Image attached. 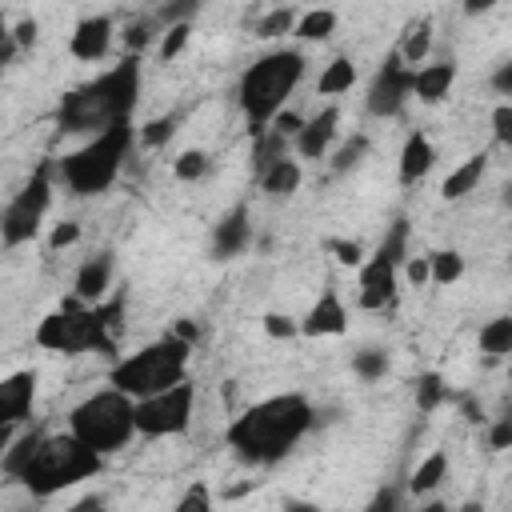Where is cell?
Returning <instances> with one entry per match:
<instances>
[{
	"instance_id": "ac0fdd59",
	"label": "cell",
	"mask_w": 512,
	"mask_h": 512,
	"mask_svg": "<svg viewBox=\"0 0 512 512\" xmlns=\"http://www.w3.org/2000/svg\"><path fill=\"white\" fill-rule=\"evenodd\" d=\"M112 272H116V256L112 252H96V256H88L84 264H80V272H76V300L80 304H100V300H108V288H112Z\"/></svg>"
},
{
	"instance_id": "ba28073f",
	"label": "cell",
	"mask_w": 512,
	"mask_h": 512,
	"mask_svg": "<svg viewBox=\"0 0 512 512\" xmlns=\"http://www.w3.org/2000/svg\"><path fill=\"white\" fill-rule=\"evenodd\" d=\"M68 432L96 456H116L136 436V400L116 388H100L68 412Z\"/></svg>"
},
{
	"instance_id": "11a10c76",
	"label": "cell",
	"mask_w": 512,
	"mask_h": 512,
	"mask_svg": "<svg viewBox=\"0 0 512 512\" xmlns=\"http://www.w3.org/2000/svg\"><path fill=\"white\" fill-rule=\"evenodd\" d=\"M280 512H320V504H312V500H288Z\"/></svg>"
},
{
	"instance_id": "5bb4252c",
	"label": "cell",
	"mask_w": 512,
	"mask_h": 512,
	"mask_svg": "<svg viewBox=\"0 0 512 512\" xmlns=\"http://www.w3.org/2000/svg\"><path fill=\"white\" fill-rule=\"evenodd\" d=\"M300 324V336H340L344 328H348V308H344V300H340V292L328 284L320 296H316V304L304 312V320H296Z\"/></svg>"
},
{
	"instance_id": "9a60e30c",
	"label": "cell",
	"mask_w": 512,
	"mask_h": 512,
	"mask_svg": "<svg viewBox=\"0 0 512 512\" xmlns=\"http://www.w3.org/2000/svg\"><path fill=\"white\" fill-rule=\"evenodd\" d=\"M336 128H340V108L328 104V108H320L312 120L300 124V132L292 136V144H296V152H300L304 160H324L328 148H332V140H336Z\"/></svg>"
},
{
	"instance_id": "4fadbf2b",
	"label": "cell",
	"mask_w": 512,
	"mask_h": 512,
	"mask_svg": "<svg viewBox=\"0 0 512 512\" xmlns=\"http://www.w3.org/2000/svg\"><path fill=\"white\" fill-rule=\"evenodd\" d=\"M36 404V372L20 368L0 376V428H20Z\"/></svg>"
},
{
	"instance_id": "7a4b0ae2",
	"label": "cell",
	"mask_w": 512,
	"mask_h": 512,
	"mask_svg": "<svg viewBox=\"0 0 512 512\" xmlns=\"http://www.w3.org/2000/svg\"><path fill=\"white\" fill-rule=\"evenodd\" d=\"M140 56H124L116 68L68 88L56 100V128L64 136H100L116 124H128L140 100Z\"/></svg>"
},
{
	"instance_id": "7402d4cb",
	"label": "cell",
	"mask_w": 512,
	"mask_h": 512,
	"mask_svg": "<svg viewBox=\"0 0 512 512\" xmlns=\"http://www.w3.org/2000/svg\"><path fill=\"white\" fill-rule=\"evenodd\" d=\"M300 180H304V172H300V160H292V156H284V160H276L256 184L268 192V196H276V200H284V196H292L296 188H300Z\"/></svg>"
},
{
	"instance_id": "e575fe53",
	"label": "cell",
	"mask_w": 512,
	"mask_h": 512,
	"mask_svg": "<svg viewBox=\"0 0 512 512\" xmlns=\"http://www.w3.org/2000/svg\"><path fill=\"white\" fill-rule=\"evenodd\" d=\"M40 436H44V432H40V428H32V432H24V436H16V440H12V448L4 452V460H0V468H4V472H8L12 480H16V472L24 468V460L32 456V448H36V440H40Z\"/></svg>"
},
{
	"instance_id": "74e56055",
	"label": "cell",
	"mask_w": 512,
	"mask_h": 512,
	"mask_svg": "<svg viewBox=\"0 0 512 512\" xmlns=\"http://www.w3.org/2000/svg\"><path fill=\"white\" fill-rule=\"evenodd\" d=\"M172 512H216V508H212V488H208L204 480H192V484L180 492V500H176Z\"/></svg>"
},
{
	"instance_id": "ffe728a7",
	"label": "cell",
	"mask_w": 512,
	"mask_h": 512,
	"mask_svg": "<svg viewBox=\"0 0 512 512\" xmlns=\"http://www.w3.org/2000/svg\"><path fill=\"white\" fill-rule=\"evenodd\" d=\"M432 164H436L432 140H428L420 128L408 132V140H404V148H400V184H420V180L432 172Z\"/></svg>"
},
{
	"instance_id": "bcb514c9",
	"label": "cell",
	"mask_w": 512,
	"mask_h": 512,
	"mask_svg": "<svg viewBox=\"0 0 512 512\" xmlns=\"http://www.w3.org/2000/svg\"><path fill=\"white\" fill-rule=\"evenodd\" d=\"M300 124H304V116H296V112H288V108H280V112L272 116V124H268V128H272V132H280L284 140H292V136L300 132Z\"/></svg>"
},
{
	"instance_id": "f35d334b",
	"label": "cell",
	"mask_w": 512,
	"mask_h": 512,
	"mask_svg": "<svg viewBox=\"0 0 512 512\" xmlns=\"http://www.w3.org/2000/svg\"><path fill=\"white\" fill-rule=\"evenodd\" d=\"M196 12H200L196 0H180V4H160V8L152 12V20H156L160 32H164V28H172V24H192Z\"/></svg>"
},
{
	"instance_id": "d590c367",
	"label": "cell",
	"mask_w": 512,
	"mask_h": 512,
	"mask_svg": "<svg viewBox=\"0 0 512 512\" xmlns=\"http://www.w3.org/2000/svg\"><path fill=\"white\" fill-rule=\"evenodd\" d=\"M176 128H180V112H168V116L148 120V124L140 128V140H144L148 148H160V144H168V140L176 136Z\"/></svg>"
},
{
	"instance_id": "7c38bea8",
	"label": "cell",
	"mask_w": 512,
	"mask_h": 512,
	"mask_svg": "<svg viewBox=\"0 0 512 512\" xmlns=\"http://www.w3.org/2000/svg\"><path fill=\"white\" fill-rule=\"evenodd\" d=\"M412 72H416V68H408V64L396 56V48H392V52L384 56V64L376 68L372 84H368L364 108H368L372 116H380V120L400 116V112L408 108V100H412Z\"/></svg>"
},
{
	"instance_id": "603a6c76",
	"label": "cell",
	"mask_w": 512,
	"mask_h": 512,
	"mask_svg": "<svg viewBox=\"0 0 512 512\" xmlns=\"http://www.w3.org/2000/svg\"><path fill=\"white\" fill-rule=\"evenodd\" d=\"M284 156H288V140H284L280 132L264 128V132L252 136V176H256V180H260L276 160H284Z\"/></svg>"
},
{
	"instance_id": "f546056e",
	"label": "cell",
	"mask_w": 512,
	"mask_h": 512,
	"mask_svg": "<svg viewBox=\"0 0 512 512\" xmlns=\"http://www.w3.org/2000/svg\"><path fill=\"white\" fill-rule=\"evenodd\" d=\"M368 144H372V140H368L364 132H352V136H348V140H344V144L332 152V160H328L332 176H344V172H352V168H356V164L368 156Z\"/></svg>"
},
{
	"instance_id": "1f68e13d",
	"label": "cell",
	"mask_w": 512,
	"mask_h": 512,
	"mask_svg": "<svg viewBox=\"0 0 512 512\" xmlns=\"http://www.w3.org/2000/svg\"><path fill=\"white\" fill-rule=\"evenodd\" d=\"M296 20H300V12H296L292 4L272 8V12H264V16L256 20V36H260V40H276V36L292 32V28H296Z\"/></svg>"
},
{
	"instance_id": "ab89813d",
	"label": "cell",
	"mask_w": 512,
	"mask_h": 512,
	"mask_svg": "<svg viewBox=\"0 0 512 512\" xmlns=\"http://www.w3.org/2000/svg\"><path fill=\"white\" fill-rule=\"evenodd\" d=\"M188 40H192V24H172V28H164V32H160V60L172 64V60L184 52Z\"/></svg>"
},
{
	"instance_id": "8d00e7d4",
	"label": "cell",
	"mask_w": 512,
	"mask_h": 512,
	"mask_svg": "<svg viewBox=\"0 0 512 512\" xmlns=\"http://www.w3.org/2000/svg\"><path fill=\"white\" fill-rule=\"evenodd\" d=\"M208 168H212V160H208V152H200V148L180 152V156H176V164H172L176 180H204V176H208Z\"/></svg>"
},
{
	"instance_id": "ee69618b",
	"label": "cell",
	"mask_w": 512,
	"mask_h": 512,
	"mask_svg": "<svg viewBox=\"0 0 512 512\" xmlns=\"http://www.w3.org/2000/svg\"><path fill=\"white\" fill-rule=\"evenodd\" d=\"M492 136H496V144H512V104H496V112H492Z\"/></svg>"
},
{
	"instance_id": "9f6ffc18",
	"label": "cell",
	"mask_w": 512,
	"mask_h": 512,
	"mask_svg": "<svg viewBox=\"0 0 512 512\" xmlns=\"http://www.w3.org/2000/svg\"><path fill=\"white\" fill-rule=\"evenodd\" d=\"M12 440H16V428H0V460H4V452L12 448Z\"/></svg>"
},
{
	"instance_id": "8992f818",
	"label": "cell",
	"mask_w": 512,
	"mask_h": 512,
	"mask_svg": "<svg viewBox=\"0 0 512 512\" xmlns=\"http://www.w3.org/2000/svg\"><path fill=\"white\" fill-rule=\"evenodd\" d=\"M132 144H136L132 120L116 124V128L92 136L88 144H80L76 152H64L60 160H52V176H60L72 196H100V192H108L116 184Z\"/></svg>"
},
{
	"instance_id": "6da1fadb",
	"label": "cell",
	"mask_w": 512,
	"mask_h": 512,
	"mask_svg": "<svg viewBox=\"0 0 512 512\" xmlns=\"http://www.w3.org/2000/svg\"><path fill=\"white\" fill-rule=\"evenodd\" d=\"M316 408L308 396L300 392H276L268 400H256L252 408H244L228 432L224 444L232 448L236 460L252 464V468H272L280 464L312 428H316Z\"/></svg>"
},
{
	"instance_id": "52a82bcc",
	"label": "cell",
	"mask_w": 512,
	"mask_h": 512,
	"mask_svg": "<svg viewBox=\"0 0 512 512\" xmlns=\"http://www.w3.org/2000/svg\"><path fill=\"white\" fill-rule=\"evenodd\" d=\"M188 356H192V344H184L180 336H160L144 348H136L132 356L116 360L112 372H108V384L132 400H144V396H156V392H168L176 384H184L188 376Z\"/></svg>"
},
{
	"instance_id": "681fc988",
	"label": "cell",
	"mask_w": 512,
	"mask_h": 512,
	"mask_svg": "<svg viewBox=\"0 0 512 512\" xmlns=\"http://www.w3.org/2000/svg\"><path fill=\"white\" fill-rule=\"evenodd\" d=\"M16 52H20V48H16V40H12V28H8V20L0 16V68H4Z\"/></svg>"
},
{
	"instance_id": "7dc6e473",
	"label": "cell",
	"mask_w": 512,
	"mask_h": 512,
	"mask_svg": "<svg viewBox=\"0 0 512 512\" xmlns=\"http://www.w3.org/2000/svg\"><path fill=\"white\" fill-rule=\"evenodd\" d=\"M488 444H492L496 452H504V448L512 444V416H500V420L488 428Z\"/></svg>"
},
{
	"instance_id": "f6af8a7d",
	"label": "cell",
	"mask_w": 512,
	"mask_h": 512,
	"mask_svg": "<svg viewBox=\"0 0 512 512\" xmlns=\"http://www.w3.org/2000/svg\"><path fill=\"white\" fill-rule=\"evenodd\" d=\"M76 240H80V224H76V220H64V224H56V228H52L48 248H52V252H60V248H72Z\"/></svg>"
},
{
	"instance_id": "30bf717a",
	"label": "cell",
	"mask_w": 512,
	"mask_h": 512,
	"mask_svg": "<svg viewBox=\"0 0 512 512\" xmlns=\"http://www.w3.org/2000/svg\"><path fill=\"white\" fill-rule=\"evenodd\" d=\"M48 208H52V160H44L24 180V188L4 204V212H0V244L4 248H20V244L36 240Z\"/></svg>"
},
{
	"instance_id": "816d5d0a",
	"label": "cell",
	"mask_w": 512,
	"mask_h": 512,
	"mask_svg": "<svg viewBox=\"0 0 512 512\" xmlns=\"http://www.w3.org/2000/svg\"><path fill=\"white\" fill-rule=\"evenodd\" d=\"M492 88H496L500 96H512V64H508V60L492 72Z\"/></svg>"
},
{
	"instance_id": "277c9868",
	"label": "cell",
	"mask_w": 512,
	"mask_h": 512,
	"mask_svg": "<svg viewBox=\"0 0 512 512\" xmlns=\"http://www.w3.org/2000/svg\"><path fill=\"white\" fill-rule=\"evenodd\" d=\"M304 52L300 48H272L264 56H256L236 84V104L248 120V132H264L272 124V116L288 104V96L296 92V84L304 80Z\"/></svg>"
},
{
	"instance_id": "8fae6325",
	"label": "cell",
	"mask_w": 512,
	"mask_h": 512,
	"mask_svg": "<svg viewBox=\"0 0 512 512\" xmlns=\"http://www.w3.org/2000/svg\"><path fill=\"white\" fill-rule=\"evenodd\" d=\"M192 408H196V388L188 380L168 392L144 396V400H136V436H152V440L180 436L192 424Z\"/></svg>"
},
{
	"instance_id": "83f0119b",
	"label": "cell",
	"mask_w": 512,
	"mask_h": 512,
	"mask_svg": "<svg viewBox=\"0 0 512 512\" xmlns=\"http://www.w3.org/2000/svg\"><path fill=\"white\" fill-rule=\"evenodd\" d=\"M480 352L492 356V360L512 352V316H496V320H488L480 328Z\"/></svg>"
},
{
	"instance_id": "cb8c5ba5",
	"label": "cell",
	"mask_w": 512,
	"mask_h": 512,
	"mask_svg": "<svg viewBox=\"0 0 512 512\" xmlns=\"http://www.w3.org/2000/svg\"><path fill=\"white\" fill-rule=\"evenodd\" d=\"M444 476H448V452H432V456H424V460L416 464V472H412V480H408V492H412V496H432Z\"/></svg>"
},
{
	"instance_id": "d4e9b609",
	"label": "cell",
	"mask_w": 512,
	"mask_h": 512,
	"mask_svg": "<svg viewBox=\"0 0 512 512\" xmlns=\"http://www.w3.org/2000/svg\"><path fill=\"white\" fill-rule=\"evenodd\" d=\"M428 48H432V24L420 20V24H408V28H404V40H400L396 56H400L408 68H416V64L428 60Z\"/></svg>"
},
{
	"instance_id": "836d02e7",
	"label": "cell",
	"mask_w": 512,
	"mask_h": 512,
	"mask_svg": "<svg viewBox=\"0 0 512 512\" xmlns=\"http://www.w3.org/2000/svg\"><path fill=\"white\" fill-rule=\"evenodd\" d=\"M156 36H160V24H156L152 16L132 20V24H128V32H124V48H128L124 56H140V52H144V48H148Z\"/></svg>"
},
{
	"instance_id": "d6986e66",
	"label": "cell",
	"mask_w": 512,
	"mask_h": 512,
	"mask_svg": "<svg viewBox=\"0 0 512 512\" xmlns=\"http://www.w3.org/2000/svg\"><path fill=\"white\" fill-rule=\"evenodd\" d=\"M452 84H456V60L452 56H444V60L424 64V68L412 72V96L420 104H440L452 92Z\"/></svg>"
},
{
	"instance_id": "3957f363",
	"label": "cell",
	"mask_w": 512,
	"mask_h": 512,
	"mask_svg": "<svg viewBox=\"0 0 512 512\" xmlns=\"http://www.w3.org/2000/svg\"><path fill=\"white\" fill-rule=\"evenodd\" d=\"M124 328V296H108L100 304H80L76 296H68L56 312H48L36 324V344L60 356H84V352H116Z\"/></svg>"
},
{
	"instance_id": "d6a6232c",
	"label": "cell",
	"mask_w": 512,
	"mask_h": 512,
	"mask_svg": "<svg viewBox=\"0 0 512 512\" xmlns=\"http://www.w3.org/2000/svg\"><path fill=\"white\" fill-rule=\"evenodd\" d=\"M352 372L360 376V380H384V372H388V352L384 348H360L356 356H352Z\"/></svg>"
},
{
	"instance_id": "db71d44e",
	"label": "cell",
	"mask_w": 512,
	"mask_h": 512,
	"mask_svg": "<svg viewBox=\"0 0 512 512\" xmlns=\"http://www.w3.org/2000/svg\"><path fill=\"white\" fill-rule=\"evenodd\" d=\"M172 336H180L184 344H196V336H200V328H196L192 320H176V328H172Z\"/></svg>"
},
{
	"instance_id": "e0dca14e",
	"label": "cell",
	"mask_w": 512,
	"mask_h": 512,
	"mask_svg": "<svg viewBox=\"0 0 512 512\" xmlns=\"http://www.w3.org/2000/svg\"><path fill=\"white\" fill-rule=\"evenodd\" d=\"M108 48H112V16H84V20L76 24L72 40H68V52H72L76 60H84V64L104 60Z\"/></svg>"
},
{
	"instance_id": "9c48e42d",
	"label": "cell",
	"mask_w": 512,
	"mask_h": 512,
	"mask_svg": "<svg viewBox=\"0 0 512 512\" xmlns=\"http://www.w3.org/2000/svg\"><path fill=\"white\" fill-rule=\"evenodd\" d=\"M408 260V220L396 216L376 244V252L360 264V284H356V304L364 312H384L396 300V276L400 264Z\"/></svg>"
},
{
	"instance_id": "484cf974",
	"label": "cell",
	"mask_w": 512,
	"mask_h": 512,
	"mask_svg": "<svg viewBox=\"0 0 512 512\" xmlns=\"http://www.w3.org/2000/svg\"><path fill=\"white\" fill-rule=\"evenodd\" d=\"M352 84H356V64H352L348 56H336V60H328V68L320 72L316 92H320V96H340V92H348Z\"/></svg>"
},
{
	"instance_id": "f5cc1de1",
	"label": "cell",
	"mask_w": 512,
	"mask_h": 512,
	"mask_svg": "<svg viewBox=\"0 0 512 512\" xmlns=\"http://www.w3.org/2000/svg\"><path fill=\"white\" fill-rule=\"evenodd\" d=\"M64 512H108V500H104L100 492H92V496L76 500V504H72V508H64Z\"/></svg>"
},
{
	"instance_id": "7bdbcfd3",
	"label": "cell",
	"mask_w": 512,
	"mask_h": 512,
	"mask_svg": "<svg viewBox=\"0 0 512 512\" xmlns=\"http://www.w3.org/2000/svg\"><path fill=\"white\" fill-rule=\"evenodd\" d=\"M328 252H332L340 264H348V268H360V264H364V248H360L356 240H328Z\"/></svg>"
},
{
	"instance_id": "4dcf8cb0",
	"label": "cell",
	"mask_w": 512,
	"mask_h": 512,
	"mask_svg": "<svg viewBox=\"0 0 512 512\" xmlns=\"http://www.w3.org/2000/svg\"><path fill=\"white\" fill-rule=\"evenodd\" d=\"M448 396H452V392H448V384H444L440 372H424V376H416V408H420L424 416L436 412Z\"/></svg>"
},
{
	"instance_id": "2e32d148",
	"label": "cell",
	"mask_w": 512,
	"mask_h": 512,
	"mask_svg": "<svg viewBox=\"0 0 512 512\" xmlns=\"http://www.w3.org/2000/svg\"><path fill=\"white\" fill-rule=\"evenodd\" d=\"M252 244V216L248 204H236L232 212H224L212 228V256L216 260H232Z\"/></svg>"
},
{
	"instance_id": "44dd1931",
	"label": "cell",
	"mask_w": 512,
	"mask_h": 512,
	"mask_svg": "<svg viewBox=\"0 0 512 512\" xmlns=\"http://www.w3.org/2000/svg\"><path fill=\"white\" fill-rule=\"evenodd\" d=\"M484 168H488V156H484V152H472L460 168H452V172L444 176L440 196H444V200H464V196L476 192V184L484 180Z\"/></svg>"
},
{
	"instance_id": "4316f807",
	"label": "cell",
	"mask_w": 512,
	"mask_h": 512,
	"mask_svg": "<svg viewBox=\"0 0 512 512\" xmlns=\"http://www.w3.org/2000/svg\"><path fill=\"white\" fill-rule=\"evenodd\" d=\"M464 276V256L456 248H440V252H428V284H456Z\"/></svg>"
},
{
	"instance_id": "b9f144b4",
	"label": "cell",
	"mask_w": 512,
	"mask_h": 512,
	"mask_svg": "<svg viewBox=\"0 0 512 512\" xmlns=\"http://www.w3.org/2000/svg\"><path fill=\"white\" fill-rule=\"evenodd\" d=\"M264 332L272 336V340H292V336H300V324L292 320V316H284V312H264Z\"/></svg>"
},
{
	"instance_id": "6f0895ef",
	"label": "cell",
	"mask_w": 512,
	"mask_h": 512,
	"mask_svg": "<svg viewBox=\"0 0 512 512\" xmlns=\"http://www.w3.org/2000/svg\"><path fill=\"white\" fill-rule=\"evenodd\" d=\"M416 512H448V500H428V504L416 508Z\"/></svg>"
},
{
	"instance_id": "c3c4849f",
	"label": "cell",
	"mask_w": 512,
	"mask_h": 512,
	"mask_svg": "<svg viewBox=\"0 0 512 512\" xmlns=\"http://www.w3.org/2000/svg\"><path fill=\"white\" fill-rule=\"evenodd\" d=\"M400 268H404L408 284H416V288H420V284H428V256H408Z\"/></svg>"
},
{
	"instance_id": "60d3db41",
	"label": "cell",
	"mask_w": 512,
	"mask_h": 512,
	"mask_svg": "<svg viewBox=\"0 0 512 512\" xmlns=\"http://www.w3.org/2000/svg\"><path fill=\"white\" fill-rule=\"evenodd\" d=\"M360 512H404V488L400 484H380L376 496Z\"/></svg>"
},
{
	"instance_id": "f907efd6",
	"label": "cell",
	"mask_w": 512,
	"mask_h": 512,
	"mask_svg": "<svg viewBox=\"0 0 512 512\" xmlns=\"http://www.w3.org/2000/svg\"><path fill=\"white\" fill-rule=\"evenodd\" d=\"M12 40H16V48H32L36 44V20H20L12 28Z\"/></svg>"
},
{
	"instance_id": "5b68a950",
	"label": "cell",
	"mask_w": 512,
	"mask_h": 512,
	"mask_svg": "<svg viewBox=\"0 0 512 512\" xmlns=\"http://www.w3.org/2000/svg\"><path fill=\"white\" fill-rule=\"evenodd\" d=\"M104 472V456H96L92 448H84L72 432H44L32 448V456L24 460V468L16 472V484L36 496L48 500L80 480H92Z\"/></svg>"
},
{
	"instance_id": "f1b7e54d",
	"label": "cell",
	"mask_w": 512,
	"mask_h": 512,
	"mask_svg": "<svg viewBox=\"0 0 512 512\" xmlns=\"http://www.w3.org/2000/svg\"><path fill=\"white\" fill-rule=\"evenodd\" d=\"M292 32L300 40H328L336 32V12L332 8H308V12H300V20H296Z\"/></svg>"
}]
</instances>
